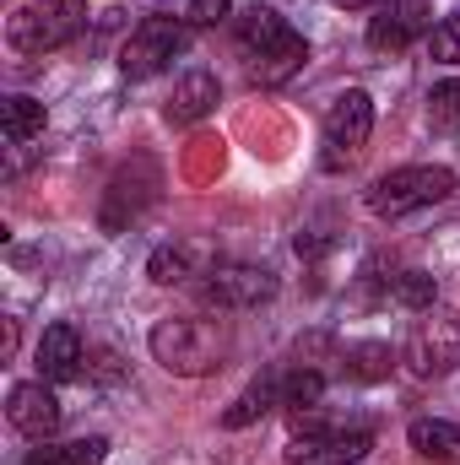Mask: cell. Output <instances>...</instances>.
Masks as SVG:
<instances>
[{"mask_svg":"<svg viewBox=\"0 0 460 465\" xmlns=\"http://www.w3.org/2000/svg\"><path fill=\"white\" fill-rule=\"evenodd\" d=\"M455 195V173L445 168V163H412V168H390V173H379L374 184H368V212L374 217H412V212H423V206H439V201H450Z\"/></svg>","mask_w":460,"mask_h":465,"instance_id":"2","label":"cell"},{"mask_svg":"<svg viewBox=\"0 0 460 465\" xmlns=\"http://www.w3.org/2000/svg\"><path fill=\"white\" fill-rule=\"evenodd\" d=\"M428 49H434V60L460 65V11H455V16H445V22L428 33Z\"/></svg>","mask_w":460,"mask_h":465,"instance_id":"24","label":"cell"},{"mask_svg":"<svg viewBox=\"0 0 460 465\" xmlns=\"http://www.w3.org/2000/svg\"><path fill=\"white\" fill-rule=\"evenodd\" d=\"M390 303H401L412 314H428L439 303V282L428 271H401V276H390Z\"/></svg>","mask_w":460,"mask_h":465,"instance_id":"20","label":"cell"},{"mask_svg":"<svg viewBox=\"0 0 460 465\" xmlns=\"http://www.w3.org/2000/svg\"><path fill=\"white\" fill-rule=\"evenodd\" d=\"M304 60H309V44H304L298 33H287L282 44H271L265 54H255V60H249V76H255L260 87H282L287 76H298V71H304Z\"/></svg>","mask_w":460,"mask_h":465,"instance_id":"13","label":"cell"},{"mask_svg":"<svg viewBox=\"0 0 460 465\" xmlns=\"http://www.w3.org/2000/svg\"><path fill=\"white\" fill-rule=\"evenodd\" d=\"M368 130H374V98L363 87H346L342 98L331 104V114L320 124V168L325 173H342L357 163V152L368 146Z\"/></svg>","mask_w":460,"mask_h":465,"instance_id":"4","label":"cell"},{"mask_svg":"<svg viewBox=\"0 0 460 465\" xmlns=\"http://www.w3.org/2000/svg\"><path fill=\"white\" fill-rule=\"evenodd\" d=\"M390 368H395V351L385 347V341H357V347L346 351V373H352V379H363V384L390 379Z\"/></svg>","mask_w":460,"mask_h":465,"instance_id":"21","label":"cell"},{"mask_svg":"<svg viewBox=\"0 0 460 465\" xmlns=\"http://www.w3.org/2000/svg\"><path fill=\"white\" fill-rule=\"evenodd\" d=\"M82 362H87V347H82V331L76 325H49L44 331V341H38V373L44 379L65 384V379L82 373Z\"/></svg>","mask_w":460,"mask_h":465,"instance_id":"12","label":"cell"},{"mask_svg":"<svg viewBox=\"0 0 460 465\" xmlns=\"http://www.w3.org/2000/svg\"><path fill=\"white\" fill-rule=\"evenodd\" d=\"M98 373H104V379H119V351H98Z\"/></svg>","mask_w":460,"mask_h":465,"instance_id":"26","label":"cell"},{"mask_svg":"<svg viewBox=\"0 0 460 465\" xmlns=\"http://www.w3.org/2000/svg\"><path fill=\"white\" fill-rule=\"evenodd\" d=\"M87 27V0H33L11 16L5 38L16 54H55Z\"/></svg>","mask_w":460,"mask_h":465,"instance_id":"3","label":"cell"},{"mask_svg":"<svg viewBox=\"0 0 460 465\" xmlns=\"http://www.w3.org/2000/svg\"><path fill=\"white\" fill-rule=\"evenodd\" d=\"M368 428H325V433H293L287 460L293 465H357L368 455Z\"/></svg>","mask_w":460,"mask_h":465,"instance_id":"10","label":"cell"},{"mask_svg":"<svg viewBox=\"0 0 460 465\" xmlns=\"http://www.w3.org/2000/svg\"><path fill=\"white\" fill-rule=\"evenodd\" d=\"M228 11H233V0H185V11H179V16H185L190 27H217Z\"/></svg>","mask_w":460,"mask_h":465,"instance_id":"25","label":"cell"},{"mask_svg":"<svg viewBox=\"0 0 460 465\" xmlns=\"http://www.w3.org/2000/svg\"><path fill=\"white\" fill-rule=\"evenodd\" d=\"M423 33H434V11H428V0H385L379 5V16L368 22V49H379V54H401L412 38H423Z\"/></svg>","mask_w":460,"mask_h":465,"instance_id":"9","label":"cell"},{"mask_svg":"<svg viewBox=\"0 0 460 465\" xmlns=\"http://www.w3.org/2000/svg\"><path fill=\"white\" fill-rule=\"evenodd\" d=\"M185 44H190V22H179V16H146L130 38H125V49H119V71L130 76V82H146V76H157L163 65H174L179 54H185Z\"/></svg>","mask_w":460,"mask_h":465,"instance_id":"5","label":"cell"},{"mask_svg":"<svg viewBox=\"0 0 460 465\" xmlns=\"http://www.w3.org/2000/svg\"><path fill=\"white\" fill-rule=\"evenodd\" d=\"M212 104H217V76L212 71H185L174 98H168V119L174 124H195V119L212 114Z\"/></svg>","mask_w":460,"mask_h":465,"instance_id":"14","label":"cell"},{"mask_svg":"<svg viewBox=\"0 0 460 465\" xmlns=\"http://www.w3.org/2000/svg\"><path fill=\"white\" fill-rule=\"evenodd\" d=\"M223 260H217V243L212 238H168L146 254V276L157 287H179V282H195V276H212Z\"/></svg>","mask_w":460,"mask_h":465,"instance_id":"7","label":"cell"},{"mask_svg":"<svg viewBox=\"0 0 460 465\" xmlns=\"http://www.w3.org/2000/svg\"><path fill=\"white\" fill-rule=\"evenodd\" d=\"M406 368L417 379H445L460 368V309H428L406 336Z\"/></svg>","mask_w":460,"mask_h":465,"instance_id":"6","label":"cell"},{"mask_svg":"<svg viewBox=\"0 0 460 465\" xmlns=\"http://www.w3.org/2000/svg\"><path fill=\"white\" fill-rule=\"evenodd\" d=\"M406 439H412V450H417L423 460H434V465L460 460V428L445 422V417H417V422L406 428Z\"/></svg>","mask_w":460,"mask_h":465,"instance_id":"15","label":"cell"},{"mask_svg":"<svg viewBox=\"0 0 460 465\" xmlns=\"http://www.w3.org/2000/svg\"><path fill=\"white\" fill-rule=\"evenodd\" d=\"M109 455V439L104 433H87V439H65V444H38V450H27V460L22 465H104Z\"/></svg>","mask_w":460,"mask_h":465,"instance_id":"17","label":"cell"},{"mask_svg":"<svg viewBox=\"0 0 460 465\" xmlns=\"http://www.w3.org/2000/svg\"><path fill=\"white\" fill-rule=\"evenodd\" d=\"M0 351H5V357L16 351V320H5V331H0Z\"/></svg>","mask_w":460,"mask_h":465,"instance_id":"27","label":"cell"},{"mask_svg":"<svg viewBox=\"0 0 460 465\" xmlns=\"http://www.w3.org/2000/svg\"><path fill=\"white\" fill-rule=\"evenodd\" d=\"M44 124H49V114H44V104L38 98H5L0 104V130H5V141L11 146H27L33 135H44Z\"/></svg>","mask_w":460,"mask_h":465,"instance_id":"18","label":"cell"},{"mask_svg":"<svg viewBox=\"0 0 460 465\" xmlns=\"http://www.w3.org/2000/svg\"><path fill=\"white\" fill-rule=\"evenodd\" d=\"M5 417H11V428L16 433H27L33 444H44L55 428H60V401H55V390L38 379V384H16L11 395H5Z\"/></svg>","mask_w":460,"mask_h":465,"instance_id":"11","label":"cell"},{"mask_svg":"<svg viewBox=\"0 0 460 465\" xmlns=\"http://www.w3.org/2000/svg\"><path fill=\"white\" fill-rule=\"evenodd\" d=\"M201 298L212 309H260L276 298V276L265 265H217L201 282Z\"/></svg>","mask_w":460,"mask_h":465,"instance_id":"8","label":"cell"},{"mask_svg":"<svg viewBox=\"0 0 460 465\" xmlns=\"http://www.w3.org/2000/svg\"><path fill=\"white\" fill-rule=\"evenodd\" d=\"M331 5H342V11H368V5H379V0H331Z\"/></svg>","mask_w":460,"mask_h":465,"instance_id":"28","label":"cell"},{"mask_svg":"<svg viewBox=\"0 0 460 465\" xmlns=\"http://www.w3.org/2000/svg\"><path fill=\"white\" fill-rule=\"evenodd\" d=\"M320 395H325V373H320V368H304V362H298V368L282 379V406H287V411L315 406Z\"/></svg>","mask_w":460,"mask_h":465,"instance_id":"22","label":"cell"},{"mask_svg":"<svg viewBox=\"0 0 460 465\" xmlns=\"http://www.w3.org/2000/svg\"><path fill=\"white\" fill-rule=\"evenodd\" d=\"M428 119H434V130H460V76L428 93Z\"/></svg>","mask_w":460,"mask_h":465,"instance_id":"23","label":"cell"},{"mask_svg":"<svg viewBox=\"0 0 460 465\" xmlns=\"http://www.w3.org/2000/svg\"><path fill=\"white\" fill-rule=\"evenodd\" d=\"M287 33H293V27L282 22V11H276V5H249V11L238 16V49H244L249 60H255V54H265L271 44H282Z\"/></svg>","mask_w":460,"mask_h":465,"instance_id":"16","label":"cell"},{"mask_svg":"<svg viewBox=\"0 0 460 465\" xmlns=\"http://www.w3.org/2000/svg\"><path fill=\"white\" fill-rule=\"evenodd\" d=\"M282 401V384L276 379H260V384H249L238 401H233L228 411H223V428H249V422H260L271 406Z\"/></svg>","mask_w":460,"mask_h":465,"instance_id":"19","label":"cell"},{"mask_svg":"<svg viewBox=\"0 0 460 465\" xmlns=\"http://www.w3.org/2000/svg\"><path fill=\"white\" fill-rule=\"evenodd\" d=\"M152 357H157L168 373L201 379V373L223 368V357H228V331H223L217 320H157V325H152Z\"/></svg>","mask_w":460,"mask_h":465,"instance_id":"1","label":"cell"}]
</instances>
